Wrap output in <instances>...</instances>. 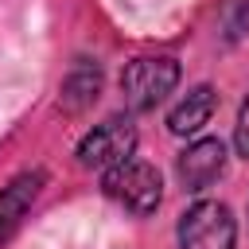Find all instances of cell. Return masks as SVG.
<instances>
[{
  "instance_id": "cell-3",
  "label": "cell",
  "mask_w": 249,
  "mask_h": 249,
  "mask_svg": "<svg viewBox=\"0 0 249 249\" xmlns=\"http://www.w3.org/2000/svg\"><path fill=\"white\" fill-rule=\"evenodd\" d=\"M136 144H140L136 117H132V113H113V117H105L101 124H93V128L78 140L74 156H78V163L89 167V171H109V167L132 160V156H136Z\"/></svg>"
},
{
  "instance_id": "cell-7",
  "label": "cell",
  "mask_w": 249,
  "mask_h": 249,
  "mask_svg": "<svg viewBox=\"0 0 249 249\" xmlns=\"http://www.w3.org/2000/svg\"><path fill=\"white\" fill-rule=\"evenodd\" d=\"M101 86H105V70L97 58H74L70 70L62 74V86H58V109L78 117L86 113L97 97H101Z\"/></svg>"
},
{
  "instance_id": "cell-8",
  "label": "cell",
  "mask_w": 249,
  "mask_h": 249,
  "mask_svg": "<svg viewBox=\"0 0 249 249\" xmlns=\"http://www.w3.org/2000/svg\"><path fill=\"white\" fill-rule=\"evenodd\" d=\"M214 109H218V89H214L210 82H198V86H191V89L171 105V113H167V132L195 140V136H202V128L210 124Z\"/></svg>"
},
{
  "instance_id": "cell-5",
  "label": "cell",
  "mask_w": 249,
  "mask_h": 249,
  "mask_svg": "<svg viewBox=\"0 0 249 249\" xmlns=\"http://www.w3.org/2000/svg\"><path fill=\"white\" fill-rule=\"evenodd\" d=\"M226 163H230V148L222 136H195L187 140V148L175 156V175H179V187L187 195H202L210 191L222 175H226Z\"/></svg>"
},
{
  "instance_id": "cell-9",
  "label": "cell",
  "mask_w": 249,
  "mask_h": 249,
  "mask_svg": "<svg viewBox=\"0 0 249 249\" xmlns=\"http://www.w3.org/2000/svg\"><path fill=\"white\" fill-rule=\"evenodd\" d=\"M222 39L233 47L241 39H249V0H233L226 8V19H222Z\"/></svg>"
},
{
  "instance_id": "cell-6",
  "label": "cell",
  "mask_w": 249,
  "mask_h": 249,
  "mask_svg": "<svg viewBox=\"0 0 249 249\" xmlns=\"http://www.w3.org/2000/svg\"><path fill=\"white\" fill-rule=\"evenodd\" d=\"M43 187H47V171L43 167H23L19 175H12L0 187V249L19 230L23 214L35 206V198L43 195Z\"/></svg>"
},
{
  "instance_id": "cell-1",
  "label": "cell",
  "mask_w": 249,
  "mask_h": 249,
  "mask_svg": "<svg viewBox=\"0 0 249 249\" xmlns=\"http://www.w3.org/2000/svg\"><path fill=\"white\" fill-rule=\"evenodd\" d=\"M183 82V66L175 54H136L121 66V97H124V109L136 117V113H152L156 105H163L175 86Z\"/></svg>"
},
{
  "instance_id": "cell-10",
  "label": "cell",
  "mask_w": 249,
  "mask_h": 249,
  "mask_svg": "<svg viewBox=\"0 0 249 249\" xmlns=\"http://www.w3.org/2000/svg\"><path fill=\"white\" fill-rule=\"evenodd\" d=\"M233 152H237L241 160H249V93L241 97L237 117H233Z\"/></svg>"
},
{
  "instance_id": "cell-4",
  "label": "cell",
  "mask_w": 249,
  "mask_h": 249,
  "mask_svg": "<svg viewBox=\"0 0 249 249\" xmlns=\"http://www.w3.org/2000/svg\"><path fill=\"white\" fill-rule=\"evenodd\" d=\"M179 249H233L237 245V218L218 198H198L179 214L175 226Z\"/></svg>"
},
{
  "instance_id": "cell-2",
  "label": "cell",
  "mask_w": 249,
  "mask_h": 249,
  "mask_svg": "<svg viewBox=\"0 0 249 249\" xmlns=\"http://www.w3.org/2000/svg\"><path fill=\"white\" fill-rule=\"evenodd\" d=\"M101 191H105L117 206H124L128 214L152 218V214L160 210V202H163V175H160L156 163L132 156V160L101 171Z\"/></svg>"
}]
</instances>
